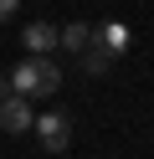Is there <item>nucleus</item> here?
I'll use <instances>...</instances> for the list:
<instances>
[{"instance_id": "obj_1", "label": "nucleus", "mask_w": 154, "mask_h": 159, "mask_svg": "<svg viewBox=\"0 0 154 159\" xmlns=\"http://www.w3.org/2000/svg\"><path fill=\"white\" fill-rule=\"evenodd\" d=\"M10 87H16L21 98H51L62 87V67L46 62V57H26V62L10 72Z\"/></svg>"}, {"instance_id": "obj_2", "label": "nucleus", "mask_w": 154, "mask_h": 159, "mask_svg": "<svg viewBox=\"0 0 154 159\" xmlns=\"http://www.w3.org/2000/svg\"><path fill=\"white\" fill-rule=\"evenodd\" d=\"M36 139H41V149L46 154H67V144H72V118L67 113H46V118H36Z\"/></svg>"}, {"instance_id": "obj_3", "label": "nucleus", "mask_w": 154, "mask_h": 159, "mask_svg": "<svg viewBox=\"0 0 154 159\" xmlns=\"http://www.w3.org/2000/svg\"><path fill=\"white\" fill-rule=\"evenodd\" d=\"M31 123H36V118H31V98L10 93L5 103H0V128H5V134H26Z\"/></svg>"}, {"instance_id": "obj_4", "label": "nucleus", "mask_w": 154, "mask_h": 159, "mask_svg": "<svg viewBox=\"0 0 154 159\" xmlns=\"http://www.w3.org/2000/svg\"><path fill=\"white\" fill-rule=\"evenodd\" d=\"M92 41H98L108 57H123V52H128V26H123V21H103L98 31H92Z\"/></svg>"}, {"instance_id": "obj_5", "label": "nucleus", "mask_w": 154, "mask_h": 159, "mask_svg": "<svg viewBox=\"0 0 154 159\" xmlns=\"http://www.w3.org/2000/svg\"><path fill=\"white\" fill-rule=\"evenodd\" d=\"M21 41H26V52H31V57H46L51 46H57V31H51L46 21H36V26H26V36H21Z\"/></svg>"}, {"instance_id": "obj_6", "label": "nucleus", "mask_w": 154, "mask_h": 159, "mask_svg": "<svg viewBox=\"0 0 154 159\" xmlns=\"http://www.w3.org/2000/svg\"><path fill=\"white\" fill-rule=\"evenodd\" d=\"M87 41H92V26H82V21H72L67 31H57V46H67V52H82Z\"/></svg>"}, {"instance_id": "obj_7", "label": "nucleus", "mask_w": 154, "mask_h": 159, "mask_svg": "<svg viewBox=\"0 0 154 159\" xmlns=\"http://www.w3.org/2000/svg\"><path fill=\"white\" fill-rule=\"evenodd\" d=\"M108 62H113V57L103 52L98 41H87V46H82V72H92V77H103V72H108Z\"/></svg>"}, {"instance_id": "obj_8", "label": "nucleus", "mask_w": 154, "mask_h": 159, "mask_svg": "<svg viewBox=\"0 0 154 159\" xmlns=\"http://www.w3.org/2000/svg\"><path fill=\"white\" fill-rule=\"evenodd\" d=\"M16 5H21V0H0V21H10V16H16Z\"/></svg>"}, {"instance_id": "obj_9", "label": "nucleus", "mask_w": 154, "mask_h": 159, "mask_svg": "<svg viewBox=\"0 0 154 159\" xmlns=\"http://www.w3.org/2000/svg\"><path fill=\"white\" fill-rule=\"evenodd\" d=\"M10 93H16V87H10V77H0V103H5Z\"/></svg>"}]
</instances>
